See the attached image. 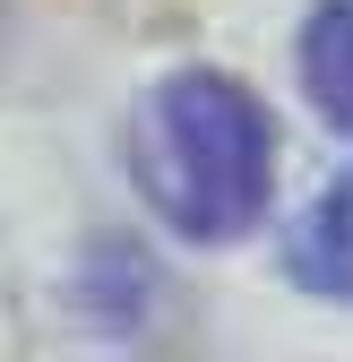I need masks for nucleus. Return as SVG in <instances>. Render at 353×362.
Returning a JSON list of instances; mask_svg holds the SVG:
<instances>
[{
    "instance_id": "obj_1",
    "label": "nucleus",
    "mask_w": 353,
    "mask_h": 362,
    "mask_svg": "<svg viewBox=\"0 0 353 362\" xmlns=\"http://www.w3.org/2000/svg\"><path fill=\"white\" fill-rule=\"evenodd\" d=\"M129 181L181 242H241L276 190V129L250 86L181 69L129 121Z\"/></svg>"
},
{
    "instance_id": "obj_2",
    "label": "nucleus",
    "mask_w": 353,
    "mask_h": 362,
    "mask_svg": "<svg viewBox=\"0 0 353 362\" xmlns=\"http://www.w3.org/2000/svg\"><path fill=\"white\" fill-rule=\"evenodd\" d=\"M301 86L353 139V0H319L311 9V26H301Z\"/></svg>"
},
{
    "instance_id": "obj_3",
    "label": "nucleus",
    "mask_w": 353,
    "mask_h": 362,
    "mask_svg": "<svg viewBox=\"0 0 353 362\" xmlns=\"http://www.w3.org/2000/svg\"><path fill=\"white\" fill-rule=\"evenodd\" d=\"M293 276L319 285V293H336V302H353V173L319 199V216L301 224V242H293Z\"/></svg>"
}]
</instances>
